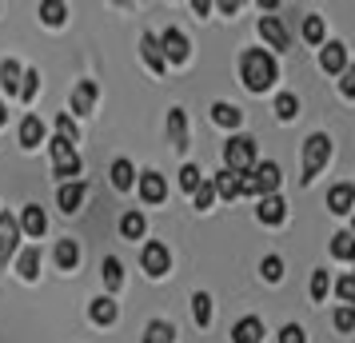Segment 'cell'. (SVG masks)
Masks as SVG:
<instances>
[{
	"label": "cell",
	"mask_w": 355,
	"mask_h": 343,
	"mask_svg": "<svg viewBox=\"0 0 355 343\" xmlns=\"http://www.w3.org/2000/svg\"><path fill=\"white\" fill-rule=\"evenodd\" d=\"M240 80L248 92H263V88H272L279 80V64H275L272 52L263 49H248L240 56Z\"/></svg>",
	"instance_id": "6da1fadb"
},
{
	"label": "cell",
	"mask_w": 355,
	"mask_h": 343,
	"mask_svg": "<svg viewBox=\"0 0 355 343\" xmlns=\"http://www.w3.org/2000/svg\"><path fill=\"white\" fill-rule=\"evenodd\" d=\"M275 188H279V164L275 160H263L248 176H240V196L263 200V196H275Z\"/></svg>",
	"instance_id": "7a4b0ae2"
},
{
	"label": "cell",
	"mask_w": 355,
	"mask_h": 343,
	"mask_svg": "<svg viewBox=\"0 0 355 343\" xmlns=\"http://www.w3.org/2000/svg\"><path fill=\"white\" fill-rule=\"evenodd\" d=\"M327 160H331V136H327V132H311L304 140V176H300V180L311 184L323 168H327Z\"/></svg>",
	"instance_id": "3957f363"
},
{
	"label": "cell",
	"mask_w": 355,
	"mask_h": 343,
	"mask_svg": "<svg viewBox=\"0 0 355 343\" xmlns=\"http://www.w3.org/2000/svg\"><path fill=\"white\" fill-rule=\"evenodd\" d=\"M256 140L252 136H232L224 144V168L232 176H248L252 168H256Z\"/></svg>",
	"instance_id": "277c9868"
},
{
	"label": "cell",
	"mask_w": 355,
	"mask_h": 343,
	"mask_svg": "<svg viewBox=\"0 0 355 343\" xmlns=\"http://www.w3.org/2000/svg\"><path fill=\"white\" fill-rule=\"evenodd\" d=\"M156 44H160V56L172 60V64H184V60L192 56V44H188V36L180 33V28H164V33L156 36Z\"/></svg>",
	"instance_id": "5b68a950"
},
{
	"label": "cell",
	"mask_w": 355,
	"mask_h": 343,
	"mask_svg": "<svg viewBox=\"0 0 355 343\" xmlns=\"http://www.w3.org/2000/svg\"><path fill=\"white\" fill-rule=\"evenodd\" d=\"M140 263H144V272L152 279L168 276V267H172V252H168V244H160V240H152V244H144V256H140Z\"/></svg>",
	"instance_id": "8992f818"
},
{
	"label": "cell",
	"mask_w": 355,
	"mask_h": 343,
	"mask_svg": "<svg viewBox=\"0 0 355 343\" xmlns=\"http://www.w3.org/2000/svg\"><path fill=\"white\" fill-rule=\"evenodd\" d=\"M17 244H20V224L17 216L0 212V263H8L17 256Z\"/></svg>",
	"instance_id": "52a82bcc"
},
{
	"label": "cell",
	"mask_w": 355,
	"mask_h": 343,
	"mask_svg": "<svg viewBox=\"0 0 355 343\" xmlns=\"http://www.w3.org/2000/svg\"><path fill=\"white\" fill-rule=\"evenodd\" d=\"M20 231L24 236H33V240H40L44 231H49V216H44V208L40 204H24V212H20Z\"/></svg>",
	"instance_id": "ba28073f"
},
{
	"label": "cell",
	"mask_w": 355,
	"mask_h": 343,
	"mask_svg": "<svg viewBox=\"0 0 355 343\" xmlns=\"http://www.w3.org/2000/svg\"><path fill=\"white\" fill-rule=\"evenodd\" d=\"M168 144L176 152H188V116H184V108H168Z\"/></svg>",
	"instance_id": "9c48e42d"
},
{
	"label": "cell",
	"mask_w": 355,
	"mask_h": 343,
	"mask_svg": "<svg viewBox=\"0 0 355 343\" xmlns=\"http://www.w3.org/2000/svg\"><path fill=\"white\" fill-rule=\"evenodd\" d=\"M259 36H263L275 52L291 49V36H288V28L279 24V17H259Z\"/></svg>",
	"instance_id": "30bf717a"
},
{
	"label": "cell",
	"mask_w": 355,
	"mask_h": 343,
	"mask_svg": "<svg viewBox=\"0 0 355 343\" xmlns=\"http://www.w3.org/2000/svg\"><path fill=\"white\" fill-rule=\"evenodd\" d=\"M140 56H144V64L152 76H164L168 72V60L160 56V44H156V33H144L140 36Z\"/></svg>",
	"instance_id": "8fae6325"
},
{
	"label": "cell",
	"mask_w": 355,
	"mask_h": 343,
	"mask_svg": "<svg viewBox=\"0 0 355 343\" xmlns=\"http://www.w3.org/2000/svg\"><path fill=\"white\" fill-rule=\"evenodd\" d=\"M96 96H100L96 80H80L76 88H72V116H88L92 104H96Z\"/></svg>",
	"instance_id": "7c38bea8"
},
{
	"label": "cell",
	"mask_w": 355,
	"mask_h": 343,
	"mask_svg": "<svg viewBox=\"0 0 355 343\" xmlns=\"http://www.w3.org/2000/svg\"><path fill=\"white\" fill-rule=\"evenodd\" d=\"M88 315H92V324L96 327H112L116 315H120V308H116L112 295H96V299L88 304Z\"/></svg>",
	"instance_id": "4fadbf2b"
},
{
	"label": "cell",
	"mask_w": 355,
	"mask_h": 343,
	"mask_svg": "<svg viewBox=\"0 0 355 343\" xmlns=\"http://www.w3.org/2000/svg\"><path fill=\"white\" fill-rule=\"evenodd\" d=\"M140 200L144 204H164L168 200V184H164L160 172H144L140 176Z\"/></svg>",
	"instance_id": "5bb4252c"
},
{
	"label": "cell",
	"mask_w": 355,
	"mask_h": 343,
	"mask_svg": "<svg viewBox=\"0 0 355 343\" xmlns=\"http://www.w3.org/2000/svg\"><path fill=\"white\" fill-rule=\"evenodd\" d=\"M320 68L323 72H343V68H347V49H343L339 40H327L320 49Z\"/></svg>",
	"instance_id": "9a60e30c"
},
{
	"label": "cell",
	"mask_w": 355,
	"mask_h": 343,
	"mask_svg": "<svg viewBox=\"0 0 355 343\" xmlns=\"http://www.w3.org/2000/svg\"><path fill=\"white\" fill-rule=\"evenodd\" d=\"M232 343H263V319L243 315L240 324L232 327Z\"/></svg>",
	"instance_id": "2e32d148"
},
{
	"label": "cell",
	"mask_w": 355,
	"mask_h": 343,
	"mask_svg": "<svg viewBox=\"0 0 355 343\" xmlns=\"http://www.w3.org/2000/svg\"><path fill=\"white\" fill-rule=\"evenodd\" d=\"M84 196H88V184L84 180H72V184H60V192H56V200H60V208H64L68 216L76 212L84 204Z\"/></svg>",
	"instance_id": "e0dca14e"
},
{
	"label": "cell",
	"mask_w": 355,
	"mask_h": 343,
	"mask_svg": "<svg viewBox=\"0 0 355 343\" xmlns=\"http://www.w3.org/2000/svg\"><path fill=\"white\" fill-rule=\"evenodd\" d=\"M211 120H216V124H220V128H240L243 124V112L240 108H236V104H227V100H216V104H211Z\"/></svg>",
	"instance_id": "ac0fdd59"
},
{
	"label": "cell",
	"mask_w": 355,
	"mask_h": 343,
	"mask_svg": "<svg viewBox=\"0 0 355 343\" xmlns=\"http://www.w3.org/2000/svg\"><path fill=\"white\" fill-rule=\"evenodd\" d=\"M17 272H20V279H28V283H36L40 279V247H24L17 256Z\"/></svg>",
	"instance_id": "d6986e66"
},
{
	"label": "cell",
	"mask_w": 355,
	"mask_h": 343,
	"mask_svg": "<svg viewBox=\"0 0 355 343\" xmlns=\"http://www.w3.org/2000/svg\"><path fill=\"white\" fill-rule=\"evenodd\" d=\"M256 216H259V224H284L288 204H284L279 196H263L259 200V208H256Z\"/></svg>",
	"instance_id": "ffe728a7"
},
{
	"label": "cell",
	"mask_w": 355,
	"mask_h": 343,
	"mask_svg": "<svg viewBox=\"0 0 355 343\" xmlns=\"http://www.w3.org/2000/svg\"><path fill=\"white\" fill-rule=\"evenodd\" d=\"M327 208H331L336 216L352 212V208H355V188H352V184H336V188H331V196H327Z\"/></svg>",
	"instance_id": "44dd1931"
},
{
	"label": "cell",
	"mask_w": 355,
	"mask_h": 343,
	"mask_svg": "<svg viewBox=\"0 0 355 343\" xmlns=\"http://www.w3.org/2000/svg\"><path fill=\"white\" fill-rule=\"evenodd\" d=\"M40 140H44V124H40V116H24L20 120V148H40Z\"/></svg>",
	"instance_id": "7402d4cb"
},
{
	"label": "cell",
	"mask_w": 355,
	"mask_h": 343,
	"mask_svg": "<svg viewBox=\"0 0 355 343\" xmlns=\"http://www.w3.org/2000/svg\"><path fill=\"white\" fill-rule=\"evenodd\" d=\"M76 263H80V244L76 240H60L56 244V267L60 272H76Z\"/></svg>",
	"instance_id": "603a6c76"
},
{
	"label": "cell",
	"mask_w": 355,
	"mask_h": 343,
	"mask_svg": "<svg viewBox=\"0 0 355 343\" xmlns=\"http://www.w3.org/2000/svg\"><path fill=\"white\" fill-rule=\"evenodd\" d=\"M20 76H24V68H20L12 56H8V60L0 64V88H4L8 96H17V92H20Z\"/></svg>",
	"instance_id": "cb8c5ba5"
},
{
	"label": "cell",
	"mask_w": 355,
	"mask_h": 343,
	"mask_svg": "<svg viewBox=\"0 0 355 343\" xmlns=\"http://www.w3.org/2000/svg\"><path fill=\"white\" fill-rule=\"evenodd\" d=\"M112 188L116 192H132V188H136V168H132V160L112 164Z\"/></svg>",
	"instance_id": "d4e9b609"
},
{
	"label": "cell",
	"mask_w": 355,
	"mask_h": 343,
	"mask_svg": "<svg viewBox=\"0 0 355 343\" xmlns=\"http://www.w3.org/2000/svg\"><path fill=\"white\" fill-rule=\"evenodd\" d=\"M140 343H176V327L168 324V319H152L144 327V340Z\"/></svg>",
	"instance_id": "484cf974"
},
{
	"label": "cell",
	"mask_w": 355,
	"mask_h": 343,
	"mask_svg": "<svg viewBox=\"0 0 355 343\" xmlns=\"http://www.w3.org/2000/svg\"><path fill=\"white\" fill-rule=\"evenodd\" d=\"M144 231H148L144 212H124L120 216V236H124V240H140Z\"/></svg>",
	"instance_id": "4316f807"
},
{
	"label": "cell",
	"mask_w": 355,
	"mask_h": 343,
	"mask_svg": "<svg viewBox=\"0 0 355 343\" xmlns=\"http://www.w3.org/2000/svg\"><path fill=\"white\" fill-rule=\"evenodd\" d=\"M211 188H216V196H224V200H236L240 196V176H232V172H216V180H211Z\"/></svg>",
	"instance_id": "83f0119b"
},
{
	"label": "cell",
	"mask_w": 355,
	"mask_h": 343,
	"mask_svg": "<svg viewBox=\"0 0 355 343\" xmlns=\"http://www.w3.org/2000/svg\"><path fill=\"white\" fill-rule=\"evenodd\" d=\"M100 276H104V288H108V292H116V288L124 283V263L116 260V256H108V260L100 263Z\"/></svg>",
	"instance_id": "f1b7e54d"
},
{
	"label": "cell",
	"mask_w": 355,
	"mask_h": 343,
	"mask_svg": "<svg viewBox=\"0 0 355 343\" xmlns=\"http://www.w3.org/2000/svg\"><path fill=\"white\" fill-rule=\"evenodd\" d=\"M331 256H336V260H343V263L355 260V240L347 236V231H336V236H331Z\"/></svg>",
	"instance_id": "f546056e"
},
{
	"label": "cell",
	"mask_w": 355,
	"mask_h": 343,
	"mask_svg": "<svg viewBox=\"0 0 355 343\" xmlns=\"http://www.w3.org/2000/svg\"><path fill=\"white\" fill-rule=\"evenodd\" d=\"M68 17V4H60V0H49V4H40V20L49 24V28H60Z\"/></svg>",
	"instance_id": "4dcf8cb0"
},
{
	"label": "cell",
	"mask_w": 355,
	"mask_h": 343,
	"mask_svg": "<svg viewBox=\"0 0 355 343\" xmlns=\"http://www.w3.org/2000/svg\"><path fill=\"white\" fill-rule=\"evenodd\" d=\"M275 116H279L284 124L300 116V100H295V92H279V96H275Z\"/></svg>",
	"instance_id": "1f68e13d"
},
{
	"label": "cell",
	"mask_w": 355,
	"mask_h": 343,
	"mask_svg": "<svg viewBox=\"0 0 355 343\" xmlns=\"http://www.w3.org/2000/svg\"><path fill=\"white\" fill-rule=\"evenodd\" d=\"M192 319H196L200 327L211 324V295H204V292L192 295Z\"/></svg>",
	"instance_id": "d6a6232c"
},
{
	"label": "cell",
	"mask_w": 355,
	"mask_h": 343,
	"mask_svg": "<svg viewBox=\"0 0 355 343\" xmlns=\"http://www.w3.org/2000/svg\"><path fill=\"white\" fill-rule=\"evenodd\" d=\"M56 136H60V140H68L72 148H76V140H80V128H76V120H72L68 112L56 116Z\"/></svg>",
	"instance_id": "836d02e7"
},
{
	"label": "cell",
	"mask_w": 355,
	"mask_h": 343,
	"mask_svg": "<svg viewBox=\"0 0 355 343\" xmlns=\"http://www.w3.org/2000/svg\"><path fill=\"white\" fill-rule=\"evenodd\" d=\"M36 88H40V72H36V68H28V72L20 76V92H17V96L24 100V104H33V100H36Z\"/></svg>",
	"instance_id": "e575fe53"
},
{
	"label": "cell",
	"mask_w": 355,
	"mask_h": 343,
	"mask_svg": "<svg viewBox=\"0 0 355 343\" xmlns=\"http://www.w3.org/2000/svg\"><path fill=\"white\" fill-rule=\"evenodd\" d=\"M200 184H204L200 168H196V164H184V168H180V188H184V192H196Z\"/></svg>",
	"instance_id": "d590c367"
},
{
	"label": "cell",
	"mask_w": 355,
	"mask_h": 343,
	"mask_svg": "<svg viewBox=\"0 0 355 343\" xmlns=\"http://www.w3.org/2000/svg\"><path fill=\"white\" fill-rule=\"evenodd\" d=\"M259 272H263L268 283H279V279H284V260H279V256H268V260L259 263Z\"/></svg>",
	"instance_id": "8d00e7d4"
},
{
	"label": "cell",
	"mask_w": 355,
	"mask_h": 343,
	"mask_svg": "<svg viewBox=\"0 0 355 343\" xmlns=\"http://www.w3.org/2000/svg\"><path fill=\"white\" fill-rule=\"evenodd\" d=\"M52 176H56V180H64V184H72V176H80V156L56 164V168H52Z\"/></svg>",
	"instance_id": "74e56055"
},
{
	"label": "cell",
	"mask_w": 355,
	"mask_h": 343,
	"mask_svg": "<svg viewBox=\"0 0 355 343\" xmlns=\"http://www.w3.org/2000/svg\"><path fill=\"white\" fill-rule=\"evenodd\" d=\"M304 40L307 44H323V17H307L304 20Z\"/></svg>",
	"instance_id": "f35d334b"
},
{
	"label": "cell",
	"mask_w": 355,
	"mask_h": 343,
	"mask_svg": "<svg viewBox=\"0 0 355 343\" xmlns=\"http://www.w3.org/2000/svg\"><path fill=\"white\" fill-rule=\"evenodd\" d=\"M327 288H331L327 272H311V299H315V304H323V299H327Z\"/></svg>",
	"instance_id": "ab89813d"
},
{
	"label": "cell",
	"mask_w": 355,
	"mask_h": 343,
	"mask_svg": "<svg viewBox=\"0 0 355 343\" xmlns=\"http://www.w3.org/2000/svg\"><path fill=\"white\" fill-rule=\"evenodd\" d=\"M211 200H216V188H211V180H204V184L192 192V204L204 212V208H211Z\"/></svg>",
	"instance_id": "60d3db41"
},
{
	"label": "cell",
	"mask_w": 355,
	"mask_h": 343,
	"mask_svg": "<svg viewBox=\"0 0 355 343\" xmlns=\"http://www.w3.org/2000/svg\"><path fill=\"white\" fill-rule=\"evenodd\" d=\"M336 292H339V299H343V308H355V276H343L336 283Z\"/></svg>",
	"instance_id": "b9f144b4"
},
{
	"label": "cell",
	"mask_w": 355,
	"mask_h": 343,
	"mask_svg": "<svg viewBox=\"0 0 355 343\" xmlns=\"http://www.w3.org/2000/svg\"><path fill=\"white\" fill-rule=\"evenodd\" d=\"M49 148H52V160H56V164H64V160H72V156H76V148L68 144V140H60V136H56Z\"/></svg>",
	"instance_id": "7bdbcfd3"
},
{
	"label": "cell",
	"mask_w": 355,
	"mask_h": 343,
	"mask_svg": "<svg viewBox=\"0 0 355 343\" xmlns=\"http://www.w3.org/2000/svg\"><path fill=\"white\" fill-rule=\"evenodd\" d=\"M339 92L347 100H355V64H347L343 72H339Z\"/></svg>",
	"instance_id": "ee69618b"
},
{
	"label": "cell",
	"mask_w": 355,
	"mask_h": 343,
	"mask_svg": "<svg viewBox=\"0 0 355 343\" xmlns=\"http://www.w3.org/2000/svg\"><path fill=\"white\" fill-rule=\"evenodd\" d=\"M279 343H307V331L300 324H288L284 331H279Z\"/></svg>",
	"instance_id": "f6af8a7d"
},
{
	"label": "cell",
	"mask_w": 355,
	"mask_h": 343,
	"mask_svg": "<svg viewBox=\"0 0 355 343\" xmlns=\"http://www.w3.org/2000/svg\"><path fill=\"white\" fill-rule=\"evenodd\" d=\"M336 331H355V308H339L336 311Z\"/></svg>",
	"instance_id": "bcb514c9"
},
{
	"label": "cell",
	"mask_w": 355,
	"mask_h": 343,
	"mask_svg": "<svg viewBox=\"0 0 355 343\" xmlns=\"http://www.w3.org/2000/svg\"><path fill=\"white\" fill-rule=\"evenodd\" d=\"M192 12H196V17H204V12H211V4H208V0H192Z\"/></svg>",
	"instance_id": "7dc6e473"
},
{
	"label": "cell",
	"mask_w": 355,
	"mask_h": 343,
	"mask_svg": "<svg viewBox=\"0 0 355 343\" xmlns=\"http://www.w3.org/2000/svg\"><path fill=\"white\" fill-rule=\"evenodd\" d=\"M4 120H8V108H4V100H0V124H4Z\"/></svg>",
	"instance_id": "c3c4849f"
},
{
	"label": "cell",
	"mask_w": 355,
	"mask_h": 343,
	"mask_svg": "<svg viewBox=\"0 0 355 343\" xmlns=\"http://www.w3.org/2000/svg\"><path fill=\"white\" fill-rule=\"evenodd\" d=\"M347 236H352V240H355V216H352V231H347Z\"/></svg>",
	"instance_id": "681fc988"
}]
</instances>
